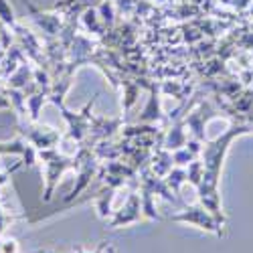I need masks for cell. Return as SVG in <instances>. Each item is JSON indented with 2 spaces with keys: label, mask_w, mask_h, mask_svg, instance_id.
I'll use <instances>...</instances> for the list:
<instances>
[{
  "label": "cell",
  "mask_w": 253,
  "mask_h": 253,
  "mask_svg": "<svg viewBox=\"0 0 253 253\" xmlns=\"http://www.w3.org/2000/svg\"><path fill=\"white\" fill-rule=\"evenodd\" d=\"M0 154H20L27 166H33L37 162V148L31 142L25 140H12V142H2L0 144Z\"/></svg>",
  "instance_id": "obj_6"
},
{
  "label": "cell",
  "mask_w": 253,
  "mask_h": 253,
  "mask_svg": "<svg viewBox=\"0 0 253 253\" xmlns=\"http://www.w3.org/2000/svg\"><path fill=\"white\" fill-rule=\"evenodd\" d=\"M160 2H164V0H160Z\"/></svg>",
  "instance_id": "obj_28"
},
{
  "label": "cell",
  "mask_w": 253,
  "mask_h": 253,
  "mask_svg": "<svg viewBox=\"0 0 253 253\" xmlns=\"http://www.w3.org/2000/svg\"><path fill=\"white\" fill-rule=\"evenodd\" d=\"M83 23H85V27L91 31H95V33H99L101 35V25H99V16L95 14V10H91V8H85V12H83Z\"/></svg>",
  "instance_id": "obj_19"
},
{
  "label": "cell",
  "mask_w": 253,
  "mask_h": 253,
  "mask_svg": "<svg viewBox=\"0 0 253 253\" xmlns=\"http://www.w3.org/2000/svg\"><path fill=\"white\" fill-rule=\"evenodd\" d=\"M197 156L191 152L184 146V148H180V150H174V154H172V160H174V166H184V164H191L193 160H195Z\"/></svg>",
  "instance_id": "obj_20"
},
{
  "label": "cell",
  "mask_w": 253,
  "mask_h": 253,
  "mask_svg": "<svg viewBox=\"0 0 253 253\" xmlns=\"http://www.w3.org/2000/svg\"><path fill=\"white\" fill-rule=\"evenodd\" d=\"M33 77H35V71L25 61V63H20V67L6 79V83H8V87H12V89H25L29 83H33Z\"/></svg>",
  "instance_id": "obj_10"
},
{
  "label": "cell",
  "mask_w": 253,
  "mask_h": 253,
  "mask_svg": "<svg viewBox=\"0 0 253 253\" xmlns=\"http://www.w3.org/2000/svg\"><path fill=\"white\" fill-rule=\"evenodd\" d=\"M150 89V99H148V105L144 108L142 116L138 118V122L142 124H156L160 122L164 116H162V110H160V87L158 85H148Z\"/></svg>",
  "instance_id": "obj_8"
},
{
  "label": "cell",
  "mask_w": 253,
  "mask_h": 253,
  "mask_svg": "<svg viewBox=\"0 0 253 253\" xmlns=\"http://www.w3.org/2000/svg\"><path fill=\"white\" fill-rule=\"evenodd\" d=\"M99 10H101V23H103L105 27H112V25H114V12H112V4H110V2H101Z\"/></svg>",
  "instance_id": "obj_21"
},
{
  "label": "cell",
  "mask_w": 253,
  "mask_h": 253,
  "mask_svg": "<svg viewBox=\"0 0 253 253\" xmlns=\"http://www.w3.org/2000/svg\"><path fill=\"white\" fill-rule=\"evenodd\" d=\"M39 158L45 162V176H47L45 201H51L59 176L65 172L67 168H77V160H75V158H69V156H65V154H59L55 148L39 150Z\"/></svg>",
  "instance_id": "obj_1"
},
{
  "label": "cell",
  "mask_w": 253,
  "mask_h": 253,
  "mask_svg": "<svg viewBox=\"0 0 253 253\" xmlns=\"http://www.w3.org/2000/svg\"><path fill=\"white\" fill-rule=\"evenodd\" d=\"M16 251H18V243L14 239H8V241L0 243V253H16Z\"/></svg>",
  "instance_id": "obj_22"
},
{
  "label": "cell",
  "mask_w": 253,
  "mask_h": 253,
  "mask_svg": "<svg viewBox=\"0 0 253 253\" xmlns=\"http://www.w3.org/2000/svg\"><path fill=\"white\" fill-rule=\"evenodd\" d=\"M103 247H105V245H99V249H97V251H93V253H101V251H103ZM77 253H83V249H81V247H77Z\"/></svg>",
  "instance_id": "obj_26"
},
{
  "label": "cell",
  "mask_w": 253,
  "mask_h": 253,
  "mask_svg": "<svg viewBox=\"0 0 253 253\" xmlns=\"http://www.w3.org/2000/svg\"><path fill=\"white\" fill-rule=\"evenodd\" d=\"M33 12V20L35 23L43 29L49 37H55L59 31H61V20H59V16H53V14H41L39 10H35V8H31Z\"/></svg>",
  "instance_id": "obj_11"
},
{
  "label": "cell",
  "mask_w": 253,
  "mask_h": 253,
  "mask_svg": "<svg viewBox=\"0 0 253 253\" xmlns=\"http://www.w3.org/2000/svg\"><path fill=\"white\" fill-rule=\"evenodd\" d=\"M174 168V160L172 154H168L166 150H160L154 158H152V170L156 176H166Z\"/></svg>",
  "instance_id": "obj_12"
},
{
  "label": "cell",
  "mask_w": 253,
  "mask_h": 253,
  "mask_svg": "<svg viewBox=\"0 0 253 253\" xmlns=\"http://www.w3.org/2000/svg\"><path fill=\"white\" fill-rule=\"evenodd\" d=\"M122 126V120H108V118H91V134L93 140H103L116 134V130Z\"/></svg>",
  "instance_id": "obj_9"
},
{
  "label": "cell",
  "mask_w": 253,
  "mask_h": 253,
  "mask_svg": "<svg viewBox=\"0 0 253 253\" xmlns=\"http://www.w3.org/2000/svg\"><path fill=\"white\" fill-rule=\"evenodd\" d=\"M170 221H176V223H188V225H197L199 229H205V231H211L215 235H223L221 231V223L209 213V211L203 207V205H195V207H186L182 213L178 215H172Z\"/></svg>",
  "instance_id": "obj_2"
},
{
  "label": "cell",
  "mask_w": 253,
  "mask_h": 253,
  "mask_svg": "<svg viewBox=\"0 0 253 253\" xmlns=\"http://www.w3.org/2000/svg\"><path fill=\"white\" fill-rule=\"evenodd\" d=\"M95 103V97L83 108V112H79V114H71L69 110H65V105H63V118H65L67 122H69V138L71 140H75V142H83L85 140V136L89 134V124H91V114H89V110H91V105Z\"/></svg>",
  "instance_id": "obj_4"
},
{
  "label": "cell",
  "mask_w": 253,
  "mask_h": 253,
  "mask_svg": "<svg viewBox=\"0 0 253 253\" xmlns=\"http://www.w3.org/2000/svg\"><path fill=\"white\" fill-rule=\"evenodd\" d=\"M0 23L4 27H10V29L16 27V18H14V12L10 8L8 0H0Z\"/></svg>",
  "instance_id": "obj_16"
},
{
  "label": "cell",
  "mask_w": 253,
  "mask_h": 253,
  "mask_svg": "<svg viewBox=\"0 0 253 253\" xmlns=\"http://www.w3.org/2000/svg\"><path fill=\"white\" fill-rule=\"evenodd\" d=\"M124 87H126V101H124V110H130L134 101H136V95L140 91V81L138 83H130V81H126L124 83Z\"/></svg>",
  "instance_id": "obj_17"
},
{
  "label": "cell",
  "mask_w": 253,
  "mask_h": 253,
  "mask_svg": "<svg viewBox=\"0 0 253 253\" xmlns=\"http://www.w3.org/2000/svg\"><path fill=\"white\" fill-rule=\"evenodd\" d=\"M2 27H4V25H2V23H0V29H2Z\"/></svg>",
  "instance_id": "obj_27"
},
{
  "label": "cell",
  "mask_w": 253,
  "mask_h": 253,
  "mask_svg": "<svg viewBox=\"0 0 253 253\" xmlns=\"http://www.w3.org/2000/svg\"><path fill=\"white\" fill-rule=\"evenodd\" d=\"M164 93H170L174 95L176 99H184V91H191V87H186V85H178V83H172V81H166L162 83V87H160Z\"/></svg>",
  "instance_id": "obj_18"
},
{
  "label": "cell",
  "mask_w": 253,
  "mask_h": 253,
  "mask_svg": "<svg viewBox=\"0 0 253 253\" xmlns=\"http://www.w3.org/2000/svg\"><path fill=\"white\" fill-rule=\"evenodd\" d=\"M16 217H8V215H4L2 211H0V235H2V231L6 229V225L10 223V221H14Z\"/></svg>",
  "instance_id": "obj_23"
},
{
  "label": "cell",
  "mask_w": 253,
  "mask_h": 253,
  "mask_svg": "<svg viewBox=\"0 0 253 253\" xmlns=\"http://www.w3.org/2000/svg\"><path fill=\"white\" fill-rule=\"evenodd\" d=\"M0 108H10V99L4 97V95H0Z\"/></svg>",
  "instance_id": "obj_24"
},
{
  "label": "cell",
  "mask_w": 253,
  "mask_h": 253,
  "mask_svg": "<svg viewBox=\"0 0 253 253\" xmlns=\"http://www.w3.org/2000/svg\"><path fill=\"white\" fill-rule=\"evenodd\" d=\"M186 180H188L186 170H184V168H180V166H174L172 170L166 174V184H168V188H172L174 193H180V186Z\"/></svg>",
  "instance_id": "obj_14"
},
{
  "label": "cell",
  "mask_w": 253,
  "mask_h": 253,
  "mask_svg": "<svg viewBox=\"0 0 253 253\" xmlns=\"http://www.w3.org/2000/svg\"><path fill=\"white\" fill-rule=\"evenodd\" d=\"M114 191L116 188L114 186H110L108 191H103L101 195H97V213H99V217H108L110 215V201H112V197H114Z\"/></svg>",
  "instance_id": "obj_15"
},
{
  "label": "cell",
  "mask_w": 253,
  "mask_h": 253,
  "mask_svg": "<svg viewBox=\"0 0 253 253\" xmlns=\"http://www.w3.org/2000/svg\"><path fill=\"white\" fill-rule=\"evenodd\" d=\"M142 207H140V199L138 195H130L128 203L122 207V211L114 215V219L110 221V227L112 229H118V227H124V225H130V223H138L142 219Z\"/></svg>",
  "instance_id": "obj_5"
},
{
  "label": "cell",
  "mask_w": 253,
  "mask_h": 253,
  "mask_svg": "<svg viewBox=\"0 0 253 253\" xmlns=\"http://www.w3.org/2000/svg\"><path fill=\"white\" fill-rule=\"evenodd\" d=\"M18 132L27 138V142H31L39 150L55 148V144L61 140V134L55 132L53 128H49V126H27V124L20 122Z\"/></svg>",
  "instance_id": "obj_3"
},
{
  "label": "cell",
  "mask_w": 253,
  "mask_h": 253,
  "mask_svg": "<svg viewBox=\"0 0 253 253\" xmlns=\"http://www.w3.org/2000/svg\"><path fill=\"white\" fill-rule=\"evenodd\" d=\"M12 31L16 33V37H18V41H20V49H23L31 59H35L37 63H45L43 57H41V45H39V41H37V37H35L29 29L16 25Z\"/></svg>",
  "instance_id": "obj_7"
},
{
  "label": "cell",
  "mask_w": 253,
  "mask_h": 253,
  "mask_svg": "<svg viewBox=\"0 0 253 253\" xmlns=\"http://www.w3.org/2000/svg\"><path fill=\"white\" fill-rule=\"evenodd\" d=\"M6 180H8V172H0V186H2Z\"/></svg>",
  "instance_id": "obj_25"
},
{
  "label": "cell",
  "mask_w": 253,
  "mask_h": 253,
  "mask_svg": "<svg viewBox=\"0 0 253 253\" xmlns=\"http://www.w3.org/2000/svg\"><path fill=\"white\" fill-rule=\"evenodd\" d=\"M49 93H51V87H49V89L41 87L37 93H33V95H29V97H27L29 114H31V120H33V122H37V120H39V112H41V108H43V103L47 101Z\"/></svg>",
  "instance_id": "obj_13"
}]
</instances>
